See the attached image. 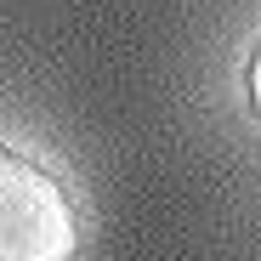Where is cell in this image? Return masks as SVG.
<instances>
[{"instance_id": "6da1fadb", "label": "cell", "mask_w": 261, "mask_h": 261, "mask_svg": "<svg viewBox=\"0 0 261 261\" xmlns=\"http://www.w3.org/2000/svg\"><path fill=\"white\" fill-rule=\"evenodd\" d=\"M74 204L46 165L0 148V261H68Z\"/></svg>"}, {"instance_id": "7a4b0ae2", "label": "cell", "mask_w": 261, "mask_h": 261, "mask_svg": "<svg viewBox=\"0 0 261 261\" xmlns=\"http://www.w3.org/2000/svg\"><path fill=\"white\" fill-rule=\"evenodd\" d=\"M250 102H255V114H261V51L250 57Z\"/></svg>"}]
</instances>
